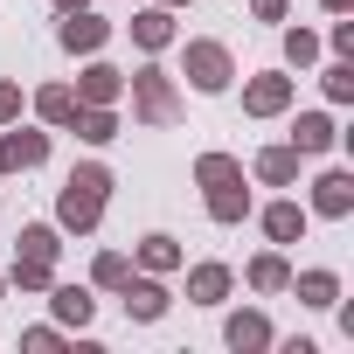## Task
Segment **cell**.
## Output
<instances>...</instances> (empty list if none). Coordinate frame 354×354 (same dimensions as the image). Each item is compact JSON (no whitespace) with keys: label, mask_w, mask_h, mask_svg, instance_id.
Here are the masks:
<instances>
[{"label":"cell","mask_w":354,"mask_h":354,"mask_svg":"<svg viewBox=\"0 0 354 354\" xmlns=\"http://www.w3.org/2000/svg\"><path fill=\"white\" fill-rule=\"evenodd\" d=\"M49 264H56V236H49V230H21V264H15V278H21V285H49Z\"/></svg>","instance_id":"4"},{"label":"cell","mask_w":354,"mask_h":354,"mask_svg":"<svg viewBox=\"0 0 354 354\" xmlns=\"http://www.w3.org/2000/svg\"><path fill=\"white\" fill-rule=\"evenodd\" d=\"M285 56H292V63H313V56H319V42H313L306 28H292V35H285Z\"/></svg>","instance_id":"24"},{"label":"cell","mask_w":354,"mask_h":354,"mask_svg":"<svg viewBox=\"0 0 354 354\" xmlns=\"http://www.w3.org/2000/svg\"><path fill=\"white\" fill-rule=\"evenodd\" d=\"M77 132H84V139H97V146H104V139H111V132H118V118H111V111H104V104H91V111H77Z\"/></svg>","instance_id":"16"},{"label":"cell","mask_w":354,"mask_h":354,"mask_svg":"<svg viewBox=\"0 0 354 354\" xmlns=\"http://www.w3.org/2000/svg\"><path fill=\"white\" fill-rule=\"evenodd\" d=\"M188 77H195L202 91H223V84H230V49H223V42H188Z\"/></svg>","instance_id":"5"},{"label":"cell","mask_w":354,"mask_h":354,"mask_svg":"<svg viewBox=\"0 0 354 354\" xmlns=\"http://www.w3.org/2000/svg\"><path fill=\"white\" fill-rule=\"evenodd\" d=\"M125 313H132V319H160V313H167V292H160V285H125Z\"/></svg>","instance_id":"12"},{"label":"cell","mask_w":354,"mask_h":354,"mask_svg":"<svg viewBox=\"0 0 354 354\" xmlns=\"http://www.w3.org/2000/svg\"><path fill=\"white\" fill-rule=\"evenodd\" d=\"M333 292H340L333 271H306V278H299V299H306V306H333Z\"/></svg>","instance_id":"19"},{"label":"cell","mask_w":354,"mask_h":354,"mask_svg":"<svg viewBox=\"0 0 354 354\" xmlns=\"http://www.w3.org/2000/svg\"><path fill=\"white\" fill-rule=\"evenodd\" d=\"M313 202H319V216H347L354 209V181H347V174H326Z\"/></svg>","instance_id":"10"},{"label":"cell","mask_w":354,"mask_h":354,"mask_svg":"<svg viewBox=\"0 0 354 354\" xmlns=\"http://www.w3.org/2000/svg\"><path fill=\"white\" fill-rule=\"evenodd\" d=\"M257 174H264V181H292V174H299V146H271L257 160Z\"/></svg>","instance_id":"13"},{"label":"cell","mask_w":354,"mask_h":354,"mask_svg":"<svg viewBox=\"0 0 354 354\" xmlns=\"http://www.w3.org/2000/svg\"><path fill=\"white\" fill-rule=\"evenodd\" d=\"M42 153H49L42 132H8V139H0V174H8V167H35Z\"/></svg>","instance_id":"7"},{"label":"cell","mask_w":354,"mask_h":354,"mask_svg":"<svg viewBox=\"0 0 354 354\" xmlns=\"http://www.w3.org/2000/svg\"><path fill=\"white\" fill-rule=\"evenodd\" d=\"M188 292H195V299H223V292H230V271H223V264H202V271L188 278Z\"/></svg>","instance_id":"18"},{"label":"cell","mask_w":354,"mask_h":354,"mask_svg":"<svg viewBox=\"0 0 354 354\" xmlns=\"http://www.w3.org/2000/svg\"><path fill=\"white\" fill-rule=\"evenodd\" d=\"M264 230H271V236H278V243H292V236H299V230H306V216H299V209H292V202H278V209H271V216H264Z\"/></svg>","instance_id":"17"},{"label":"cell","mask_w":354,"mask_h":354,"mask_svg":"<svg viewBox=\"0 0 354 354\" xmlns=\"http://www.w3.org/2000/svg\"><path fill=\"white\" fill-rule=\"evenodd\" d=\"M326 8H333V15H340V8H347V0H326Z\"/></svg>","instance_id":"29"},{"label":"cell","mask_w":354,"mask_h":354,"mask_svg":"<svg viewBox=\"0 0 354 354\" xmlns=\"http://www.w3.org/2000/svg\"><path fill=\"white\" fill-rule=\"evenodd\" d=\"M132 97H139V118H153V125H174V118H181V97H174V84H167L160 70H139V77H132Z\"/></svg>","instance_id":"3"},{"label":"cell","mask_w":354,"mask_h":354,"mask_svg":"<svg viewBox=\"0 0 354 354\" xmlns=\"http://www.w3.org/2000/svg\"><path fill=\"white\" fill-rule=\"evenodd\" d=\"M250 285H257V292H278V285H285V264H278V257H257V264H250Z\"/></svg>","instance_id":"22"},{"label":"cell","mask_w":354,"mask_h":354,"mask_svg":"<svg viewBox=\"0 0 354 354\" xmlns=\"http://www.w3.org/2000/svg\"><path fill=\"white\" fill-rule=\"evenodd\" d=\"M56 8H63V15H70V8H84V0H56Z\"/></svg>","instance_id":"28"},{"label":"cell","mask_w":354,"mask_h":354,"mask_svg":"<svg viewBox=\"0 0 354 354\" xmlns=\"http://www.w3.org/2000/svg\"><path fill=\"white\" fill-rule=\"evenodd\" d=\"M139 257H146L153 271H167V264H174V236H146V243H139Z\"/></svg>","instance_id":"23"},{"label":"cell","mask_w":354,"mask_h":354,"mask_svg":"<svg viewBox=\"0 0 354 354\" xmlns=\"http://www.w3.org/2000/svg\"><path fill=\"white\" fill-rule=\"evenodd\" d=\"M202 188H209V216L216 223H236L243 209H250V195H243V167L230 160V153H202Z\"/></svg>","instance_id":"1"},{"label":"cell","mask_w":354,"mask_h":354,"mask_svg":"<svg viewBox=\"0 0 354 354\" xmlns=\"http://www.w3.org/2000/svg\"><path fill=\"white\" fill-rule=\"evenodd\" d=\"M167 35H174V21H167V15H160V8H153V15H139V21H132V42H139V49H160V42H167Z\"/></svg>","instance_id":"14"},{"label":"cell","mask_w":354,"mask_h":354,"mask_svg":"<svg viewBox=\"0 0 354 354\" xmlns=\"http://www.w3.org/2000/svg\"><path fill=\"white\" fill-rule=\"evenodd\" d=\"M326 97H340V104L354 97V70H347V63H333V70H326Z\"/></svg>","instance_id":"25"},{"label":"cell","mask_w":354,"mask_h":354,"mask_svg":"<svg viewBox=\"0 0 354 354\" xmlns=\"http://www.w3.org/2000/svg\"><path fill=\"white\" fill-rule=\"evenodd\" d=\"M292 104V84L285 77H257L250 91H243V111H257V118H271V111H285Z\"/></svg>","instance_id":"6"},{"label":"cell","mask_w":354,"mask_h":354,"mask_svg":"<svg viewBox=\"0 0 354 354\" xmlns=\"http://www.w3.org/2000/svg\"><path fill=\"white\" fill-rule=\"evenodd\" d=\"M292 146H299V153H326V146H333V118H319V111H306V118L292 125Z\"/></svg>","instance_id":"9"},{"label":"cell","mask_w":354,"mask_h":354,"mask_svg":"<svg viewBox=\"0 0 354 354\" xmlns=\"http://www.w3.org/2000/svg\"><path fill=\"white\" fill-rule=\"evenodd\" d=\"M15 111H21V91H15V84H0V118H15Z\"/></svg>","instance_id":"27"},{"label":"cell","mask_w":354,"mask_h":354,"mask_svg":"<svg viewBox=\"0 0 354 354\" xmlns=\"http://www.w3.org/2000/svg\"><path fill=\"white\" fill-rule=\"evenodd\" d=\"M264 340H271V326H264L257 313H236V319H230V347H264Z\"/></svg>","instance_id":"15"},{"label":"cell","mask_w":354,"mask_h":354,"mask_svg":"<svg viewBox=\"0 0 354 354\" xmlns=\"http://www.w3.org/2000/svg\"><path fill=\"white\" fill-rule=\"evenodd\" d=\"M104 188H111L104 167H77L70 181H63V223H70V230H91V223L104 216Z\"/></svg>","instance_id":"2"},{"label":"cell","mask_w":354,"mask_h":354,"mask_svg":"<svg viewBox=\"0 0 354 354\" xmlns=\"http://www.w3.org/2000/svg\"><path fill=\"white\" fill-rule=\"evenodd\" d=\"M97 278L104 285H125V257H97Z\"/></svg>","instance_id":"26"},{"label":"cell","mask_w":354,"mask_h":354,"mask_svg":"<svg viewBox=\"0 0 354 354\" xmlns=\"http://www.w3.org/2000/svg\"><path fill=\"white\" fill-rule=\"evenodd\" d=\"M56 313L84 326V319H91V292H77V285H63V292H56Z\"/></svg>","instance_id":"21"},{"label":"cell","mask_w":354,"mask_h":354,"mask_svg":"<svg viewBox=\"0 0 354 354\" xmlns=\"http://www.w3.org/2000/svg\"><path fill=\"white\" fill-rule=\"evenodd\" d=\"M104 21L97 15H84V8H70V21H63V49H104Z\"/></svg>","instance_id":"8"},{"label":"cell","mask_w":354,"mask_h":354,"mask_svg":"<svg viewBox=\"0 0 354 354\" xmlns=\"http://www.w3.org/2000/svg\"><path fill=\"white\" fill-rule=\"evenodd\" d=\"M118 84H125V77H118L111 63H91V70H84V104H111Z\"/></svg>","instance_id":"11"},{"label":"cell","mask_w":354,"mask_h":354,"mask_svg":"<svg viewBox=\"0 0 354 354\" xmlns=\"http://www.w3.org/2000/svg\"><path fill=\"white\" fill-rule=\"evenodd\" d=\"M35 104H42V118H77V91H63V84H56V91H42Z\"/></svg>","instance_id":"20"}]
</instances>
